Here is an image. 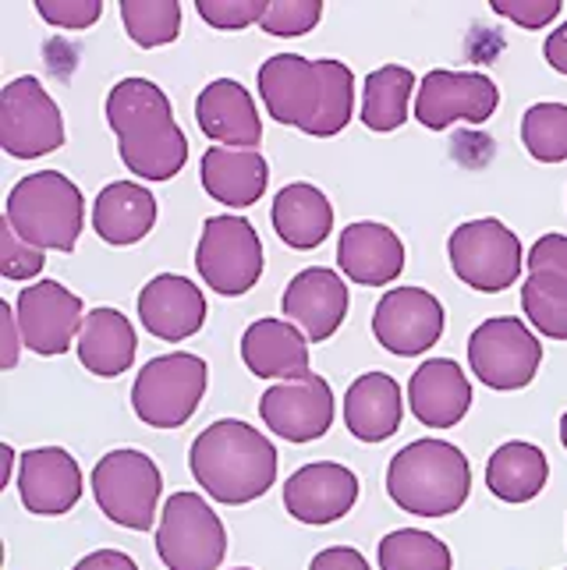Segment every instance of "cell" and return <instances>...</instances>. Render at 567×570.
Returning a JSON list of instances; mask_svg holds the SVG:
<instances>
[{"label":"cell","instance_id":"6da1fadb","mask_svg":"<svg viewBox=\"0 0 567 570\" xmlns=\"http://www.w3.org/2000/svg\"><path fill=\"white\" fill-rule=\"evenodd\" d=\"M107 125L125 167L143 181H170L188 164V139L167 92L149 78H121L107 96Z\"/></svg>","mask_w":567,"mask_h":570},{"label":"cell","instance_id":"7a4b0ae2","mask_svg":"<svg viewBox=\"0 0 567 570\" xmlns=\"http://www.w3.org/2000/svg\"><path fill=\"white\" fill-rule=\"evenodd\" d=\"M188 468L203 493L227 507H245L277 482V446L260 429L238 419H221L192 443Z\"/></svg>","mask_w":567,"mask_h":570},{"label":"cell","instance_id":"3957f363","mask_svg":"<svg viewBox=\"0 0 567 570\" xmlns=\"http://www.w3.org/2000/svg\"><path fill=\"white\" fill-rule=\"evenodd\" d=\"M472 489L468 458L447 440H416L390 458L387 493L404 514L447 518L458 514Z\"/></svg>","mask_w":567,"mask_h":570},{"label":"cell","instance_id":"277c9868","mask_svg":"<svg viewBox=\"0 0 567 570\" xmlns=\"http://www.w3.org/2000/svg\"><path fill=\"white\" fill-rule=\"evenodd\" d=\"M4 220L39 252H71L86 224V203L71 178L57 170H39L8 191Z\"/></svg>","mask_w":567,"mask_h":570},{"label":"cell","instance_id":"5b68a950","mask_svg":"<svg viewBox=\"0 0 567 570\" xmlns=\"http://www.w3.org/2000/svg\"><path fill=\"white\" fill-rule=\"evenodd\" d=\"M206 362L188 351H170L143 365L131 383V407L149 429H182L206 393Z\"/></svg>","mask_w":567,"mask_h":570},{"label":"cell","instance_id":"8992f818","mask_svg":"<svg viewBox=\"0 0 567 570\" xmlns=\"http://www.w3.org/2000/svg\"><path fill=\"white\" fill-rule=\"evenodd\" d=\"M160 489V468L143 450H110L92 468L96 507L128 532H149L153 528Z\"/></svg>","mask_w":567,"mask_h":570},{"label":"cell","instance_id":"52a82bcc","mask_svg":"<svg viewBox=\"0 0 567 570\" xmlns=\"http://www.w3.org/2000/svg\"><path fill=\"white\" fill-rule=\"evenodd\" d=\"M156 557L167 570H221L227 557L224 521L199 493H174L156 528Z\"/></svg>","mask_w":567,"mask_h":570},{"label":"cell","instance_id":"ba28073f","mask_svg":"<svg viewBox=\"0 0 567 570\" xmlns=\"http://www.w3.org/2000/svg\"><path fill=\"white\" fill-rule=\"evenodd\" d=\"M447 255H451L454 277L482 294L507 291L521 277L525 266L518 234L507 224H500L497 216L461 224L451 234V242H447Z\"/></svg>","mask_w":567,"mask_h":570},{"label":"cell","instance_id":"9c48e42d","mask_svg":"<svg viewBox=\"0 0 567 570\" xmlns=\"http://www.w3.org/2000/svg\"><path fill=\"white\" fill-rule=\"evenodd\" d=\"M195 266L206 287H213L224 298L256 287L263 277V242L256 227L245 216H209L195 248Z\"/></svg>","mask_w":567,"mask_h":570},{"label":"cell","instance_id":"30bf717a","mask_svg":"<svg viewBox=\"0 0 567 570\" xmlns=\"http://www.w3.org/2000/svg\"><path fill=\"white\" fill-rule=\"evenodd\" d=\"M539 362V337L515 316L486 320L468 337V365H472L476 380L490 390H525L536 380Z\"/></svg>","mask_w":567,"mask_h":570},{"label":"cell","instance_id":"8fae6325","mask_svg":"<svg viewBox=\"0 0 567 570\" xmlns=\"http://www.w3.org/2000/svg\"><path fill=\"white\" fill-rule=\"evenodd\" d=\"M0 146L14 160H36L65 146V117L43 82L14 78L0 92Z\"/></svg>","mask_w":567,"mask_h":570},{"label":"cell","instance_id":"7c38bea8","mask_svg":"<svg viewBox=\"0 0 567 570\" xmlns=\"http://www.w3.org/2000/svg\"><path fill=\"white\" fill-rule=\"evenodd\" d=\"M500 107V89L482 71L437 68L422 78L416 96V121L429 131H443L458 121L486 125Z\"/></svg>","mask_w":567,"mask_h":570},{"label":"cell","instance_id":"4fadbf2b","mask_svg":"<svg viewBox=\"0 0 567 570\" xmlns=\"http://www.w3.org/2000/svg\"><path fill=\"white\" fill-rule=\"evenodd\" d=\"M18 326H22V341L32 355L57 358L78 341L86 323V305L75 291H68L57 281L29 284L18 294Z\"/></svg>","mask_w":567,"mask_h":570},{"label":"cell","instance_id":"5bb4252c","mask_svg":"<svg viewBox=\"0 0 567 570\" xmlns=\"http://www.w3.org/2000/svg\"><path fill=\"white\" fill-rule=\"evenodd\" d=\"M373 337L398 358L426 355L443 337V305L426 287L387 291L373 312Z\"/></svg>","mask_w":567,"mask_h":570},{"label":"cell","instance_id":"9a60e30c","mask_svg":"<svg viewBox=\"0 0 567 570\" xmlns=\"http://www.w3.org/2000/svg\"><path fill=\"white\" fill-rule=\"evenodd\" d=\"M260 419L287 443L323 440L326 429L334 425V390L316 372L302 380L273 383L260 401Z\"/></svg>","mask_w":567,"mask_h":570},{"label":"cell","instance_id":"2e32d148","mask_svg":"<svg viewBox=\"0 0 567 570\" xmlns=\"http://www.w3.org/2000/svg\"><path fill=\"white\" fill-rule=\"evenodd\" d=\"M260 96L266 114L277 125L312 131L323 110V71L320 61H305L299 53H277L260 68Z\"/></svg>","mask_w":567,"mask_h":570},{"label":"cell","instance_id":"e0dca14e","mask_svg":"<svg viewBox=\"0 0 567 570\" xmlns=\"http://www.w3.org/2000/svg\"><path fill=\"white\" fill-rule=\"evenodd\" d=\"M359 500V475L344 464L316 461L284 482V507L302 524H334Z\"/></svg>","mask_w":567,"mask_h":570},{"label":"cell","instance_id":"ac0fdd59","mask_svg":"<svg viewBox=\"0 0 567 570\" xmlns=\"http://www.w3.org/2000/svg\"><path fill=\"white\" fill-rule=\"evenodd\" d=\"M14 482L26 510L39 518H61L82 500V471L65 446L26 450Z\"/></svg>","mask_w":567,"mask_h":570},{"label":"cell","instance_id":"d6986e66","mask_svg":"<svg viewBox=\"0 0 567 570\" xmlns=\"http://www.w3.org/2000/svg\"><path fill=\"white\" fill-rule=\"evenodd\" d=\"M281 312L287 323H295L305 333V341L312 344L330 341L348 316V287L341 281V273L326 266L302 269L284 287Z\"/></svg>","mask_w":567,"mask_h":570},{"label":"cell","instance_id":"ffe728a7","mask_svg":"<svg viewBox=\"0 0 567 570\" xmlns=\"http://www.w3.org/2000/svg\"><path fill=\"white\" fill-rule=\"evenodd\" d=\"M195 121L206 139L227 149H260L263 121L252 92L234 78H213L195 100Z\"/></svg>","mask_w":567,"mask_h":570},{"label":"cell","instance_id":"44dd1931","mask_svg":"<svg viewBox=\"0 0 567 570\" xmlns=\"http://www.w3.org/2000/svg\"><path fill=\"white\" fill-rule=\"evenodd\" d=\"M139 320L143 330L156 341L178 344L188 341L206 323V298L188 277L178 273H160L139 294Z\"/></svg>","mask_w":567,"mask_h":570},{"label":"cell","instance_id":"7402d4cb","mask_svg":"<svg viewBox=\"0 0 567 570\" xmlns=\"http://www.w3.org/2000/svg\"><path fill=\"white\" fill-rule=\"evenodd\" d=\"M338 263L351 284L387 287V284H394L404 269V245L398 238V230H390L387 224L359 220L341 230Z\"/></svg>","mask_w":567,"mask_h":570},{"label":"cell","instance_id":"603a6c76","mask_svg":"<svg viewBox=\"0 0 567 570\" xmlns=\"http://www.w3.org/2000/svg\"><path fill=\"white\" fill-rule=\"evenodd\" d=\"M408 404L426 429H451L472 407V383L458 362L429 358L408 380Z\"/></svg>","mask_w":567,"mask_h":570},{"label":"cell","instance_id":"cb8c5ba5","mask_svg":"<svg viewBox=\"0 0 567 570\" xmlns=\"http://www.w3.org/2000/svg\"><path fill=\"white\" fill-rule=\"evenodd\" d=\"M242 362L260 380H302L309 376V341L287 320H256L242 337Z\"/></svg>","mask_w":567,"mask_h":570},{"label":"cell","instance_id":"d4e9b609","mask_svg":"<svg viewBox=\"0 0 567 570\" xmlns=\"http://www.w3.org/2000/svg\"><path fill=\"white\" fill-rule=\"evenodd\" d=\"M404 397L394 376L365 372L344 393V425L362 443H383L401 429Z\"/></svg>","mask_w":567,"mask_h":570},{"label":"cell","instance_id":"484cf974","mask_svg":"<svg viewBox=\"0 0 567 570\" xmlns=\"http://www.w3.org/2000/svg\"><path fill=\"white\" fill-rule=\"evenodd\" d=\"M203 188L213 203H224L234 209L256 206L270 185V167L260 149H227L209 146L203 153Z\"/></svg>","mask_w":567,"mask_h":570},{"label":"cell","instance_id":"4316f807","mask_svg":"<svg viewBox=\"0 0 567 570\" xmlns=\"http://www.w3.org/2000/svg\"><path fill=\"white\" fill-rule=\"evenodd\" d=\"M78 362L86 365V372L104 380H117L121 372L131 368L135 351H139V337H135V326L128 316H121L117 308H92L82 333L75 341Z\"/></svg>","mask_w":567,"mask_h":570},{"label":"cell","instance_id":"83f0119b","mask_svg":"<svg viewBox=\"0 0 567 570\" xmlns=\"http://www.w3.org/2000/svg\"><path fill=\"white\" fill-rule=\"evenodd\" d=\"M273 230L287 248H320L330 230H334V206H330L326 195L309 185V181H295V185H284L273 199Z\"/></svg>","mask_w":567,"mask_h":570},{"label":"cell","instance_id":"f1b7e54d","mask_svg":"<svg viewBox=\"0 0 567 570\" xmlns=\"http://www.w3.org/2000/svg\"><path fill=\"white\" fill-rule=\"evenodd\" d=\"M156 224V199L143 181H114L92 203V230L107 245L143 242Z\"/></svg>","mask_w":567,"mask_h":570},{"label":"cell","instance_id":"f546056e","mask_svg":"<svg viewBox=\"0 0 567 570\" xmlns=\"http://www.w3.org/2000/svg\"><path fill=\"white\" fill-rule=\"evenodd\" d=\"M546 479H550V461L536 446L525 440L500 443L493 450L490 464H486V485L504 503H529L542 493Z\"/></svg>","mask_w":567,"mask_h":570},{"label":"cell","instance_id":"4dcf8cb0","mask_svg":"<svg viewBox=\"0 0 567 570\" xmlns=\"http://www.w3.org/2000/svg\"><path fill=\"white\" fill-rule=\"evenodd\" d=\"M416 92V75L398 65H383L365 78L362 125L369 131H398L408 121V100Z\"/></svg>","mask_w":567,"mask_h":570},{"label":"cell","instance_id":"1f68e13d","mask_svg":"<svg viewBox=\"0 0 567 570\" xmlns=\"http://www.w3.org/2000/svg\"><path fill=\"white\" fill-rule=\"evenodd\" d=\"M380 570H451L454 557L447 542L422 528H398L377 549Z\"/></svg>","mask_w":567,"mask_h":570},{"label":"cell","instance_id":"d6a6232c","mask_svg":"<svg viewBox=\"0 0 567 570\" xmlns=\"http://www.w3.org/2000/svg\"><path fill=\"white\" fill-rule=\"evenodd\" d=\"M521 308L542 337L567 341V277L529 273V281L521 284Z\"/></svg>","mask_w":567,"mask_h":570},{"label":"cell","instance_id":"836d02e7","mask_svg":"<svg viewBox=\"0 0 567 570\" xmlns=\"http://www.w3.org/2000/svg\"><path fill=\"white\" fill-rule=\"evenodd\" d=\"M121 22L135 47H167L182 32V4H174V0H125Z\"/></svg>","mask_w":567,"mask_h":570},{"label":"cell","instance_id":"e575fe53","mask_svg":"<svg viewBox=\"0 0 567 570\" xmlns=\"http://www.w3.org/2000/svg\"><path fill=\"white\" fill-rule=\"evenodd\" d=\"M521 142L539 164L567 160V107L564 104H532L521 117Z\"/></svg>","mask_w":567,"mask_h":570},{"label":"cell","instance_id":"d590c367","mask_svg":"<svg viewBox=\"0 0 567 570\" xmlns=\"http://www.w3.org/2000/svg\"><path fill=\"white\" fill-rule=\"evenodd\" d=\"M323 71V110L312 125V139H330L348 128L351 110H355V75L341 61H320Z\"/></svg>","mask_w":567,"mask_h":570},{"label":"cell","instance_id":"8d00e7d4","mask_svg":"<svg viewBox=\"0 0 567 570\" xmlns=\"http://www.w3.org/2000/svg\"><path fill=\"white\" fill-rule=\"evenodd\" d=\"M43 252L22 242V234L8 220H0V273H4V281H32L43 273Z\"/></svg>","mask_w":567,"mask_h":570},{"label":"cell","instance_id":"74e56055","mask_svg":"<svg viewBox=\"0 0 567 570\" xmlns=\"http://www.w3.org/2000/svg\"><path fill=\"white\" fill-rule=\"evenodd\" d=\"M320 18H323L320 0H270L260 26L270 36H305Z\"/></svg>","mask_w":567,"mask_h":570},{"label":"cell","instance_id":"f35d334b","mask_svg":"<svg viewBox=\"0 0 567 570\" xmlns=\"http://www.w3.org/2000/svg\"><path fill=\"white\" fill-rule=\"evenodd\" d=\"M266 8L270 4H263V0H199V4H195L203 22L221 32H238V29L263 22Z\"/></svg>","mask_w":567,"mask_h":570},{"label":"cell","instance_id":"ab89813d","mask_svg":"<svg viewBox=\"0 0 567 570\" xmlns=\"http://www.w3.org/2000/svg\"><path fill=\"white\" fill-rule=\"evenodd\" d=\"M36 14L57 29L82 32L100 22L104 4L100 0H36Z\"/></svg>","mask_w":567,"mask_h":570},{"label":"cell","instance_id":"60d3db41","mask_svg":"<svg viewBox=\"0 0 567 570\" xmlns=\"http://www.w3.org/2000/svg\"><path fill=\"white\" fill-rule=\"evenodd\" d=\"M490 8L521 29H546L550 22H557L564 4L560 0H490Z\"/></svg>","mask_w":567,"mask_h":570},{"label":"cell","instance_id":"b9f144b4","mask_svg":"<svg viewBox=\"0 0 567 570\" xmlns=\"http://www.w3.org/2000/svg\"><path fill=\"white\" fill-rule=\"evenodd\" d=\"M529 273H554V277H567V238L564 234H542V238L529 248Z\"/></svg>","mask_w":567,"mask_h":570},{"label":"cell","instance_id":"7bdbcfd3","mask_svg":"<svg viewBox=\"0 0 567 570\" xmlns=\"http://www.w3.org/2000/svg\"><path fill=\"white\" fill-rule=\"evenodd\" d=\"M309 570H369V560L351 546H330L312 557Z\"/></svg>","mask_w":567,"mask_h":570},{"label":"cell","instance_id":"ee69618b","mask_svg":"<svg viewBox=\"0 0 567 570\" xmlns=\"http://www.w3.org/2000/svg\"><path fill=\"white\" fill-rule=\"evenodd\" d=\"M0 330H4V355H0V365L14 368L18 351L26 347V341H22V326H18V312L8 302H0Z\"/></svg>","mask_w":567,"mask_h":570},{"label":"cell","instance_id":"f6af8a7d","mask_svg":"<svg viewBox=\"0 0 567 570\" xmlns=\"http://www.w3.org/2000/svg\"><path fill=\"white\" fill-rule=\"evenodd\" d=\"M71 570H139V563L121 553V549H96V553L82 557Z\"/></svg>","mask_w":567,"mask_h":570},{"label":"cell","instance_id":"bcb514c9","mask_svg":"<svg viewBox=\"0 0 567 570\" xmlns=\"http://www.w3.org/2000/svg\"><path fill=\"white\" fill-rule=\"evenodd\" d=\"M542 53H546V65L560 75H567V22H560L550 36H546Z\"/></svg>","mask_w":567,"mask_h":570},{"label":"cell","instance_id":"7dc6e473","mask_svg":"<svg viewBox=\"0 0 567 570\" xmlns=\"http://www.w3.org/2000/svg\"><path fill=\"white\" fill-rule=\"evenodd\" d=\"M560 443H564V450H567V411H564V419H560Z\"/></svg>","mask_w":567,"mask_h":570},{"label":"cell","instance_id":"c3c4849f","mask_svg":"<svg viewBox=\"0 0 567 570\" xmlns=\"http://www.w3.org/2000/svg\"><path fill=\"white\" fill-rule=\"evenodd\" d=\"M234 570H252V567H234Z\"/></svg>","mask_w":567,"mask_h":570}]
</instances>
